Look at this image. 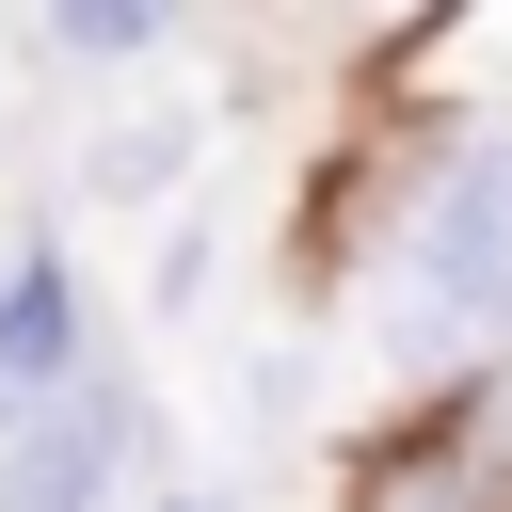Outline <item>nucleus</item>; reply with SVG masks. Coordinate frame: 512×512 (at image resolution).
Masks as SVG:
<instances>
[{
    "mask_svg": "<svg viewBox=\"0 0 512 512\" xmlns=\"http://www.w3.org/2000/svg\"><path fill=\"white\" fill-rule=\"evenodd\" d=\"M400 336L432 352H496L512 336V144H464L416 208V256H400Z\"/></svg>",
    "mask_w": 512,
    "mask_h": 512,
    "instance_id": "obj_1",
    "label": "nucleus"
},
{
    "mask_svg": "<svg viewBox=\"0 0 512 512\" xmlns=\"http://www.w3.org/2000/svg\"><path fill=\"white\" fill-rule=\"evenodd\" d=\"M64 352H80V288H64V256H16V288H0V400H48Z\"/></svg>",
    "mask_w": 512,
    "mask_h": 512,
    "instance_id": "obj_3",
    "label": "nucleus"
},
{
    "mask_svg": "<svg viewBox=\"0 0 512 512\" xmlns=\"http://www.w3.org/2000/svg\"><path fill=\"white\" fill-rule=\"evenodd\" d=\"M48 48H64V64H144L160 16H144V0H80V16H48Z\"/></svg>",
    "mask_w": 512,
    "mask_h": 512,
    "instance_id": "obj_5",
    "label": "nucleus"
},
{
    "mask_svg": "<svg viewBox=\"0 0 512 512\" xmlns=\"http://www.w3.org/2000/svg\"><path fill=\"white\" fill-rule=\"evenodd\" d=\"M112 464H128V416H112V400H48V416H16V448H0V512H96Z\"/></svg>",
    "mask_w": 512,
    "mask_h": 512,
    "instance_id": "obj_2",
    "label": "nucleus"
},
{
    "mask_svg": "<svg viewBox=\"0 0 512 512\" xmlns=\"http://www.w3.org/2000/svg\"><path fill=\"white\" fill-rule=\"evenodd\" d=\"M368 512H512V496H496L480 448H400V464L368 480Z\"/></svg>",
    "mask_w": 512,
    "mask_h": 512,
    "instance_id": "obj_4",
    "label": "nucleus"
},
{
    "mask_svg": "<svg viewBox=\"0 0 512 512\" xmlns=\"http://www.w3.org/2000/svg\"><path fill=\"white\" fill-rule=\"evenodd\" d=\"M160 160H176V144H160V128H112V144H96V192H144V176H160Z\"/></svg>",
    "mask_w": 512,
    "mask_h": 512,
    "instance_id": "obj_6",
    "label": "nucleus"
}]
</instances>
